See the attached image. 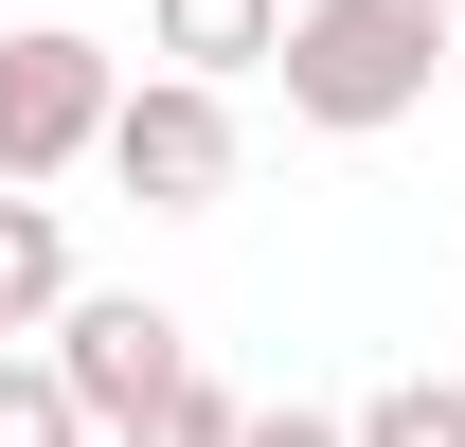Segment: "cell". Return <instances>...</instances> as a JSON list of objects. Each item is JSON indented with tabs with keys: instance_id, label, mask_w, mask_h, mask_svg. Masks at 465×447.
Here are the masks:
<instances>
[{
	"instance_id": "obj_5",
	"label": "cell",
	"mask_w": 465,
	"mask_h": 447,
	"mask_svg": "<svg viewBox=\"0 0 465 447\" xmlns=\"http://www.w3.org/2000/svg\"><path fill=\"white\" fill-rule=\"evenodd\" d=\"M143 36H162V72H197V90H251V72L287 55V0H143Z\"/></svg>"
},
{
	"instance_id": "obj_11",
	"label": "cell",
	"mask_w": 465,
	"mask_h": 447,
	"mask_svg": "<svg viewBox=\"0 0 465 447\" xmlns=\"http://www.w3.org/2000/svg\"><path fill=\"white\" fill-rule=\"evenodd\" d=\"M430 18H465V0H430Z\"/></svg>"
},
{
	"instance_id": "obj_7",
	"label": "cell",
	"mask_w": 465,
	"mask_h": 447,
	"mask_svg": "<svg viewBox=\"0 0 465 447\" xmlns=\"http://www.w3.org/2000/svg\"><path fill=\"white\" fill-rule=\"evenodd\" d=\"M341 430L358 447H465V376H394V393H358Z\"/></svg>"
},
{
	"instance_id": "obj_9",
	"label": "cell",
	"mask_w": 465,
	"mask_h": 447,
	"mask_svg": "<svg viewBox=\"0 0 465 447\" xmlns=\"http://www.w3.org/2000/svg\"><path fill=\"white\" fill-rule=\"evenodd\" d=\"M232 430H251V393H215V376H179V393H162V412H143L125 447H232Z\"/></svg>"
},
{
	"instance_id": "obj_10",
	"label": "cell",
	"mask_w": 465,
	"mask_h": 447,
	"mask_svg": "<svg viewBox=\"0 0 465 447\" xmlns=\"http://www.w3.org/2000/svg\"><path fill=\"white\" fill-rule=\"evenodd\" d=\"M232 447H358V430H341V412H251Z\"/></svg>"
},
{
	"instance_id": "obj_4",
	"label": "cell",
	"mask_w": 465,
	"mask_h": 447,
	"mask_svg": "<svg viewBox=\"0 0 465 447\" xmlns=\"http://www.w3.org/2000/svg\"><path fill=\"white\" fill-rule=\"evenodd\" d=\"M90 162H108L143 215H215L232 162H251V125H232V90H197V72H143V90L108 108V144H90Z\"/></svg>"
},
{
	"instance_id": "obj_3",
	"label": "cell",
	"mask_w": 465,
	"mask_h": 447,
	"mask_svg": "<svg viewBox=\"0 0 465 447\" xmlns=\"http://www.w3.org/2000/svg\"><path fill=\"white\" fill-rule=\"evenodd\" d=\"M36 358L72 376L90 447H125V430H143V412H162L179 376H197V340H179V304H143V286H72L54 323H36Z\"/></svg>"
},
{
	"instance_id": "obj_1",
	"label": "cell",
	"mask_w": 465,
	"mask_h": 447,
	"mask_svg": "<svg viewBox=\"0 0 465 447\" xmlns=\"http://www.w3.org/2000/svg\"><path fill=\"white\" fill-rule=\"evenodd\" d=\"M287 125H322V144H376V125L430 108V72H448V18L430 0H287Z\"/></svg>"
},
{
	"instance_id": "obj_2",
	"label": "cell",
	"mask_w": 465,
	"mask_h": 447,
	"mask_svg": "<svg viewBox=\"0 0 465 447\" xmlns=\"http://www.w3.org/2000/svg\"><path fill=\"white\" fill-rule=\"evenodd\" d=\"M108 108H125L108 36H72V18L0 36V197H54V179L90 162V144H108Z\"/></svg>"
},
{
	"instance_id": "obj_6",
	"label": "cell",
	"mask_w": 465,
	"mask_h": 447,
	"mask_svg": "<svg viewBox=\"0 0 465 447\" xmlns=\"http://www.w3.org/2000/svg\"><path fill=\"white\" fill-rule=\"evenodd\" d=\"M72 304V215L54 197H0V340H36Z\"/></svg>"
},
{
	"instance_id": "obj_12",
	"label": "cell",
	"mask_w": 465,
	"mask_h": 447,
	"mask_svg": "<svg viewBox=\"0 0 465 447\" xmlns=\"http://www.w3.org/2000/svg\"><path fill=\"white\" fill-rule=\"evenodd\" d=\"M0 358H18V340H0Z\"/></svg>"
},
{
	"instance_id": "obj_8",
	"label": "cell",
	"mask_w": 465,
	"mask_h": 447,
	"mask_svg": "<svg viewBox=\"0 0 465 447\" xmlns=\"http://www.w3.org/2000/svg\"><path fill=\"white\" fill-rule=\"evenodd\" d=\"M0 447H90V412H72V376L36 358V340L0 358Z\"/></svg>"
}]
</instances>
